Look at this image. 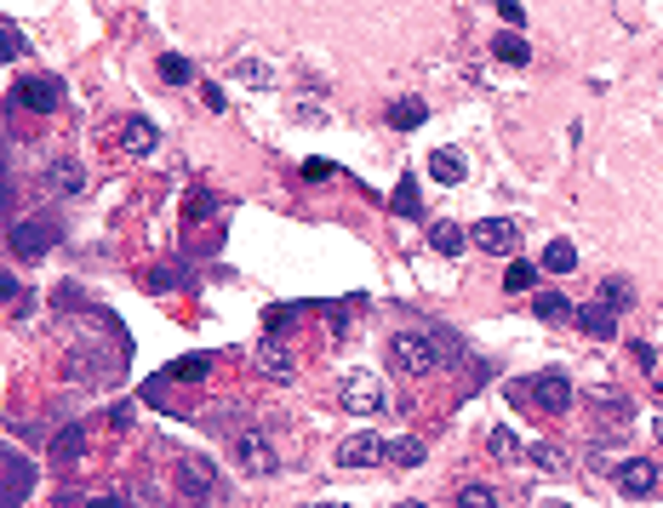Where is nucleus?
I'll return each instance as SVG.
<instances>
[{
	"instance_id": "13",
	"label": "nucleus",
	"mask_w": 663,
	"mask_h": 508,
	"mask_svg": "<svg viewBox=\"0 0 663 508\" xmlns=\"http://www.w3.org/2000/svg\"><path fill=\"white\" fill-rule=\"evenodd\" d=\"M572 320H578V326L595 337V343H612V337H618V309H606L600 297H595V303H583V309H578Z\"/></svg>"
},
{
	"instance_id": "36",
	"label": "nucleus",
	"mask_w": 663,
	"mask_h": 508,
	"mask_svg": "<svg viewBox=\"0 0 663 508\" xmlns=\"http://www.w3.org/2000/svg\"><path fill=\"white\" fill-rule=\"evenodd\" d=\"M498 18L520 29V23H527V6H520V0H498Z\"/></svg>"
},
{
	"instance_id": "26",
	"label": "nucleus",
	"mask_w": 663,
	"mask_h": 508,
	"mask_svg": "<svg viewBox=\"0 0 663 508\" xmlns=\"http://www.w3.org/2000/svg\"><path fill=\"white\" fill-rule=\"evenodd\" d=\"M144 280H149V291H178L183 280H189V269H183V263H161V269H149Z\"/></svg>"
},
{
	"instance_id": "15",
	"label": "nucleus",
	"mask_w": 663,
	"mask_h": 508,
	"mask_svg": "<svg viewBox=\"0 0 663 508\" xmlns=\"http://www.w3.org/2000/svg\"><path fill=\"white\" fill-rule=\"evenodd\" d=\"M532 314H537V320H549V326H566V320L578 314V303H572V297H561V291H537V297H532Z\"/></svg>"
},
{
	"instance_id": "9",
	"label": "nucleus",
	"mask_w": 663,
	"mask_h": 508,
	"mask_svg": "<svg viewBox=\"0 0 663 508\" xmlns=\"http://www.w3.org/2000/svg\"><path fill=\"white\" fill-rule=\"evenodd\" d=\"M115 143L126 149V155H137V160H149L161 149V132H155V120L149 115H132V120H120V132H115Z\"/></svg>"
},
{
	"instance_id": "28",
	"label": "nucleus",
	"mask_w": 663,
	"mask_h": 508,
	"mask_svg": "<svg viewBox=\"0 0 663 508\" xmlns=\"http://www.w3.org/2000/svg\"><path fill=\"white\" fill-rule=\"evenodd\" d=\"M418 211H423L418 206V177L406 172V177H400V189H395V218H418Z\"/></svg>"
},
{
	"instance_id": "6",
	"label": "nucleus",
	"mask_w": 663,
	"mask_h": 508,
	"mask_svg": "<svg viewBox=\"0 0 663 508\" xmlns=\"http://www.w3.org/2000/svg\"><path fill=\"white\" fill-rule=\"evenodd\" d=\"M12 103H23V109H40V115H52L57 103H64V86L52 81V74H29V81L12 86Z\"/></svg>"
},
{
	"instance_id": "17",
	"label": "nucleus",
	"mask_w": 663,
	"mask_h": 508,
	"mask_svg": "<svg viewBox=\"0 0 663 508\" xmlns=\"http://www.w3.org/2000/svg\"><path fill=\"white\" fill-rule=\"evenodd\" d=\"M429 245H435V252L441 257H458V252H464V245H469V228L464 223H429Z\"/></svg>"
},
{
	"instance_id": "7",
	"label": "nucleus",
	"mask_w": 663,
	"mask_h": 508,
	"mask_svg": "<svg viewBox=\"0 0 663 508\" xmlns=\"http://www.w3.org/2000/svg\"><path fill=\"white\" fill-rule=\"evenodd\" d=\"M57 245V228L46 223V218H23V223H12V252L18 257H46Z\"/></svg>"
},
{
	"instance_id": "5",
	"label": "nucleus",
	"mask_w": 663,
	"mask_h": 508,
	"mask_svg": "<svg viewBox=\"0 0 663 508\" xmlns=\"http://www.w3.org/2000/svg\"><path fill=\"white\" fill-rule=\"evenodd\" d=\"M337 400H344V411H354V418H372V411H383V389H378V377H366V372L344 377Z\"/></svg>"
},
{
	"instance_id": "23",
	"label": "nucleus",
	"mask_w": 663,
	"mask_h": 508,
	"mask_svg": "<svg viewBox=\"0 0 663 508\" xmlns=\"http://www.w3.org/2000/svg\"><path fill=\"white\" fill-rule=\"evenodd\" d=\"M155 69H161V81H166V86H189V81H195V64H189L183 52H161V64H155Z\"/></svg>"
},
{
	"instance_id": "30",
	"label": "nucleus",
	"mask_w": 663,
	"mask_h": 508,
	"mask_svg": "<svg viewBox=\"0 0 663 508\" xmlns=\"http://www.w3.org/2000/svg\"><path fill=\"white\" fill-rule=\"evenodd\" d=\"M183 218H189V223H206V218H218V194L195 189V194H189V206H183Z\"/></svg>"
},
{
	"instance_id": "10",
	"label": "nucleus",
	"mask_w": 663,
	"mask_h": 508,
	"mask_svg": "<svg viewBox=\"0 0 663 508\" xmlns=\"http://www.w3.org/2000/svg\"><path fill=\"white\" fill-rule=\"evenodd\" d=\"M252 366H257L264 377H275V383H292V372H298L292 349H286V343H275V337H264V343L252 349Z\"/></svg>"
},
{
	"instance_id": "2",
	"label": "nucleus",
	"mask_w": 663,
	"mask_h": 508,
	"mask_svg": "<svg viewBox=\"0 0 663 508\" xmlns=\"http://www.w3.org/2000/svg\"><path fill=\"white\" fill-rule=\"evenodd\" d=\"M509 400H515V406H532V411H566L572 406V377L566 372H532V377L509 383Z\"/></svg>"
},
{
	"instance_id": "19",
	"label": "nucleus",
	"mask_w": 663,
	"mask_h": 508,
	"mask_svg": "<svg viewBox=\"0 0 663 508\" xmlns=\"http://www.w3.org/2000/svg\"><path fill=\"white\" fill-rule=\"evenodd\" d=\"M423 120H429L423 98H395V103H389V126H395V132H418Z\"/></svg>"
},
{
	"instance_id": "31",
	"label": "nucleus",
	"mask_w": 663,
	"mask_h": 508,
	"mask_svg": "<svg viewBox=\"0 0 663 508\" xmlns=\"http://www.w3.org/2000/svg\"><path fill=\"white\" fill-rule=\"evenodd\" d=\"M81 445H86V435H81V428H74V423H69V428H64V435H57V440H52V452H57V457H64V463H74V457H81Z\"/></svg>"
},
{
	"instance_id": "37",
	"label": "nucleus",
	"mask_w": 663,
	"mask_h": 508,
	"mask_svg": "<svg viewBox=\"0 0 663 508\" xmlns=\"http://www.w3.org/2000/svg\"><path fill=\"white\" fill-rule=\"evenodd\" d=\"M292 320H298V309H281V303L264 309V326H269V331H275V326H292Z\"/></svg>"
},
{
	"instance_id": "20",
	"label": "nucleus",
	"mask_w": 663,
	"mask_h": 508,
	"mask_svg": "<svg viewBox=\"0 0 663 508\" xmlns=\"http://www.w3.org/2000/svg\"><path fill=\"white\" fill-rule=\"evenodd\" d=\"M166 377H178V383H206V377H212V354H178V360L166 366Z\"/></svg>"
},
{
	"instance_id": "40",
	"label": "nucleus",
	"mask_w": 663,
	"mask_h": 508,
	"mask_svg": "<svg viewBox=\"0 0 663 508\" xmlns=\"http://www.w3.org/2000/svg\"><path fill=\"white\" fill-rule=\"evenodd\" d=\"M635 360L646 366V372H652V366H658V349H652V343H635Z\"/></svg>"
},
{
	"instance_id": "33",
	"label": "nucleus",
	"mask_w": 663,
	"mask_h": 508,
	"mask_svg": "<svg viewBox=\"0 0 663 508\" xmlns=\"http://www.w3.org/2000/svg\"><path fill=\"white\" fill-rule=\"evenodd\" d=\"M246 86H275V74H269V64H257V57H246V64L235 69Z\"/></svg>"
},
{
	"instance_id": "34",
	"label": "nucleus",
	"mask_w": 663,
	"mask_h": 508,
	"mask_svg": "<svg viewBox=\"0 0 663 508\" xmlns=\"http://www.w3.org/2000/svg\"><path fill=\"white\" fill-rule=\"evenodd\" d=\"M458 503H464V508H492V503H498V491H492V486H464V491H458Z\"/></svg>"
},
{
	"instance_id": "25",
	"label": "nucleus",
	"mask_w": 663,
	"mask_h": 508,
	"mask_svg": "<svg viewBox=\"0 0 663 508\" xmlns=\"http://www.w3.org/2000/svg\"><path fill=\"white\" fill-rule=\"evenodd\" d=\"M600 303H606V309H629V303H635V286L624 280V274H612V280H600Z\"/></svg>"
},
{
	"instance_id": "11",
	"label": "nucleus",
	"mask_w": 663,
	"mask_h": 508,
	"mask_svg": "<svg viewBox=\"0 0 663 508\" xmlns=\"http://www.w3.org/2000/svg\"><path fill=\"white\" fill-rule=\"evenodd\" d=\"M383 457H389V440H378V435H349L337 445V463L344 469H366V463H383Z\"/></svg>"
},
{
	"instance_id": "32",
	"label": "nucleus",
	"mask_w": 663,
	"mask_h": 508,
	"mask_svg": "<svg viewBox=\"0 0 663 508\" xmlns=\"http://www.w3.org/2000/svg\"><path fill=\"white\" fill-rule=\"evenodd\" d=\"M29 52V40L18 35V29H12V23H0V57H6V64H18V57Z\"/></svg>"
},
{
	"instance_id": "27",
	"label": "nucleus",
	"mask_w": 663,
	"mask_h": 508,
	"mask_svg": "<svg viewBox=\"0 0 663 508\" xmlns=\"http://www.w3.org/2000/svg\"><path fill=\"white\" fill-rule=\"evenodd\" d=\"M389 463H400V469H418V463H423V440H412V435L389 440Z\"/></svg>"
},
{
	"instance_id": "38",
	"label": "nucleus",
	"mask_w": 663,
	"mask_h": 508,
	"mask_svg": "<svg viewBox=\"0 0 663 508\" xmlns=\"http://www.w3.org/2000/svg\"><path fill=\"white\" fill-rule=\"evenodd\" d=\"M303 177H310V183H327V177H332V160H303Z\"/></svg>"
},
{
	"instance_id": "39",
	"label": "nucleus",
	"mask_w": 663,
	"mask_h": 508,
	"mask_svg": "<svg viewBox=\"0 0 663 508\" xmlns=\"http://www.w3.org/2000/svg\"><path fill=\"white\" fill-rule=\"evenodd\" d=\"M0 297H12V303H18V297H23V286H18V280H12V274H6V269H0Z\"/></svg>"
},
{
	"instance_id": "22",
	"label": "nucleus",
	"mask_w": 663,
	"mask_h": 508,
	"mask_svg": "<svg viewBox=\"0 0 663 508\" xmlns=\"http://www.w3.org/2000/svg\"><path fill=\"white\" fill-rule=\"evenodd\" d=\"M544 269H549V274H572V269H578V245H572V240H549V245H544Z\"/></svg>"
},
{
	"instance_id": "41",
	"label": "nucleus",
	"mask_w": 663,
	"mask_h": 508,
	"mask_svg": "<svg viewBox=\"0 0 663 508\" xmlns=\"http://www.w3.org/2000/svg\"><path fill=\"white\" fill-rule=\"evenodd\" d=\"M6 497H12V486H0V503H6Z\"/></svg>"
},
{
	"instance_id": "42",
	"label": "nucleus",
	"mask_w": 663,
	"mask_h": 508,
	"mask_svg": "<svg viewBox=\"0 0 663 508\" xmlns=\"http://www.w3.org/2000/svg\"><path fill=\"white\" fill-rule=\"evenodd\" d=\"M658 435H663V418H658Z\"/></svg>"
},
{
	"instance_id": "18",
	"label": "nucleus",
	"mask_w": 663,
	"mask_h": 508,
	"mask_svg": "<svg viewBox=\"0 0 663 508\" xmlns=\"http://www.w3.org/2000/svg\"><path fill=\"white\" fill-rule=\"evenodd\" d=\"M492 57H498V64H509V69H527L532 64V46L515 35V29H503L498 40H492Z\"/></svg>"
},
{
	"instance_id": "3",
	"label": "nucleus",
	"mask_w": 663,
	"mask_h": 508,
	"mask_svg": "<svg viewBox=\"0 0 663 508\" xmlns=\"http://www.w3.org/2000/svg\"><path fill=\"white\" fill-rule=\"evenodd\" d=\"M235 463H240V474H257V480H269V474L281 469V452L269 445V435H257V428H240V435H235Z\"/></svg>"
},
{
	"instance_id": "16",
	"label": "nucleus",
	"mask_w": 663,
	"mask_h": 508,
	"mask_svg": "<svg viewBox=\"0 0 663 508\" xmlns=\"http://www.w3.org/2000/svg\"><path fill=\"white\" fill-rule=\"evenodd\" d=\"M46 189H52V194H81L86 189V172L74 160H52V166H46Z\"/></svg>"
},
{
	"instance_id": "14",
	"label": "nucleus",
	"mask_w": 663,
	"mask_h": 508,
	"mask_svg": "<svg viewBox=\"0 0 663 508\" xmlns=\"http://www.w3.org/2000/svg\"><path fill=\"white\" fill-rule=\"evenodd\" d=\"M429 177L446 183V189H458V183L469 177V160L458 155V149H435V155H429Z\"/></svg>"
},
{
	"instance_id": "35",
	"label": "nucleus",
	"mask_w": 663,
	"mask_h": 508,
	"mask_svg": "<svg viewBox=\"0 0 663 508\" xmlns=\"http://www.w3.org/2000/svg\"><path fill=\"white\" fill-rule=\"evenodd\" d=\"M200 103H206V109H212V115H223V109H229V98H223V86H212V81H206V86H200Z\"/></svg>"
},
{
	"instance_id": "8",
	"label": "nucleus",
	"mask_w": 663,
	"mask_h": 508,
	"mask_svg": "<svg viewBox=\"0 0 663 508\" xmlns=\"http://www.w3.org/2000/svg\"><path fill=\"white\" fill-rule=\"evenodd\" d=\"M178 491H183V497H195V503L218 497V469H212L206 457H183V463H178Z\"/></svg>"
},
{
	"instance_id": "4",
	"label": "nucleus",
	"mask_w": 663,
	"mask_h": 508,
	"mask_svg": "<svg viewBox=\"0 0 663 508\" xmlns=\"http://www.w3.org/2000/svg\"><path fill=\"white\" fill-rule=\"evenodd\" d=\"M469 245L475 252H492V257H515L520 252V223L515 218H481L469 228Z\"/></svg>"
},
{
	"instance_id": "12",
	"label": "nucleus",
	"mask_w": 663,
	"mask_h": 508,
	"mask_svg": "<svg viewBox=\"0 0 663 508\" xmlns=\"http://www.w3.org/2000/svg\"><path fill=\"white\" fill-rule=\"evenodd\" d=\"M618 491H624V497H652V491H658V463H652V457H635V463H618Z\"/></svg>"
},
{
	"instance_id": "24",
	"label": "nucleus",
	"mask_w": 663,
	"mask_h": 508,
	"mask_svg": "<svg viewBox=\"0 0 663 508\" xmlns=\"http://www.w3.org/2000/svg\"><path fill=\"white\" fill-rule=\"evenodd\" d=\"M537 286V263H527V257H515V263L503 269V291L515 297V291H532Z\"/></svg>"
},
{
	"instance_id": "21",
	"label": "nucleus",
	"mask_w": 663,
	"mask_h": 508,
	"mask_svg": "<svg viewBox=\"0 0 663 508\" xmlns=\"http://www.w3.org/2000/svg\"><path fill=\"white\" fill-rule=\"evenodd\" d=\"M527 457H532L544 474H566V469H572V452H566V445H554V440H537Z\"/></svg>"
},
{
	"instance_id": "1",
	"label": "nucleus",
	"mask_w": 663,
	"mask_h": 508,
	"mask_svg": "<svg viewBox=\"0 0 663 508\" xmlns=\"http://www.w3.org/2000/svg\"><path fill=\"white\" fill-rule=\"evenodd\" d=\"M389 360H395V372H406V377H435V372L464 360V343L446 326H423V331L389 337Z\"/></svg>"
},
{
	"instance_id": "29",
	"label": "nucleus",
	"mask_w": 663,
	"mask_h": 508,
	"mask_svg": "<svg viewBox=\"0 0 663 508\" xmlns=\"http://www.w3.org/2000/svg\"><path fill=\"white\" fill-rule=\"evenodd\" d=\"M486 452H492V457H503V463H509V457H520L527 445L515 440V428H492V435H486Z\"/></svg>"
}]
</instances>
